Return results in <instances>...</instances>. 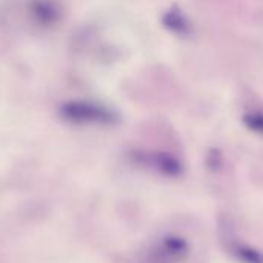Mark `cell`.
<instances>
[{
    "label": "cell",
    "instance_id": "1",
    "mask_svg": "<svg viewBox=\"0 0 263 263\" xmlns=\"http://www.w3.org/2000/svg\"><path fill=\"white\" fill-rule=\"evenodd\" d=\"M188 256V243L177 236H168L154 247L149 254L153 263H180Z\"/></svg>",
    "mask_w": 263,
    "mask_h": 263
},
{
    "label": "cell",
    "instance_id": "2",
    "mask_svg": "<svg viewBox=\"0 0 263 263\" xmlns=\"http://www.w3.org/2000/svg\"><path fill=\"white\" fill-rule=\"evenodd\" d=\"M231 254L242 263H263V253L257 251L245 243L233 242L230 247Z\"/></svg>",
    "mask_w": 263,
    "mask_h": 263
}]
</instances>
